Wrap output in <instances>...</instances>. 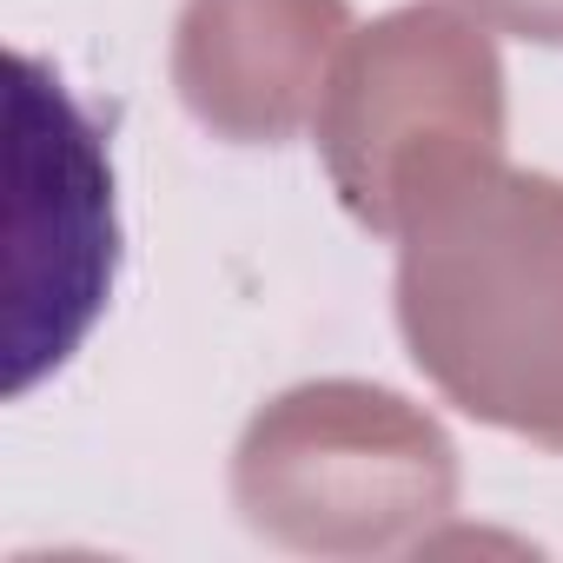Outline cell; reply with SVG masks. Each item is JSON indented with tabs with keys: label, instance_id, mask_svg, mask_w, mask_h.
I'll use <instances>...</instances> for the list:
<instances>
[{
	"label": "cell",
	"instance_id": "6da1fadb",
	"mask_svg": "<svg viewBox=\"0 0 563 563\" xmlns=\"http://www.w3.org/2000/svg\"><path fill=\"white\" fill-rule=\"evenodd\" d=\"M41 252H54V278L41 306L14 325V398L80 352L120 265L113 166L100 153V133L41 60L14 54V278L34 272Z\"/></svg>",
	"mask_w": 563,
	"mask_h": 563
},
{
	"label": "cell",
	"instance_id": "7a4b0ae2",
	"mask_svg": "<svg viewBox=\"0 0 563 563\" xmlns=\"http://www.w3.org/2000/svg\"><path fill=\"white\" fill-rule=\"evenodd\" d=\"M490 14H504L510 27L537 34V41H563V0H484Z\"/></svg>",
	"mask_w": 563,
	"mask_h": 563
}]
</instances>
